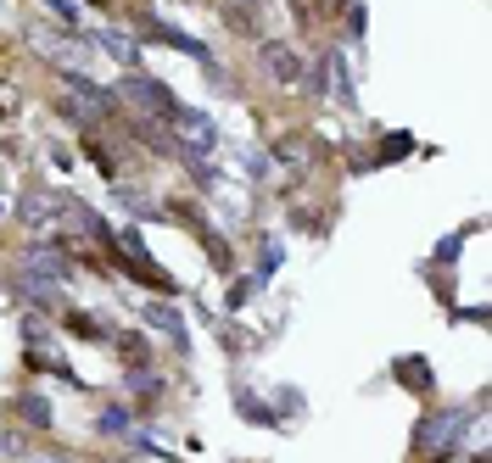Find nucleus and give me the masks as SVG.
<instances>
[{
  "mask_svg": "<svg viewBox=\"0 0 492 463\" xmlns=\"http://www.w3.org/2000/svg\"><path fill=\"white\" fill-rule=\"evenodd\" d=\"M465 413L458 408H442V413H431L420 424V436H414V458H448V452H458V441H465Z\"/></svg>",
  "mask_w": 492,
  "mask_h": 463,
  "instance_id": "obj_1",
  "label": "nucleus"
},
{
  "mask_svg": "<svg viewBox=\"0 0 492 463\" xmlns=\"http://www.w3.org/2000/svg\"><path fill=\"white\" fill-rule=\"evenodd\" d=\"M257 61H264V73L280 84V90H297L303 84V73H308V61L291 51L285 40H264V51H257Z\"/></svg>",
  "mask_w": 492,
  "mask_h": 463,
  "instance_id": "obj_2",
  "label": "nucleus"
},
{
  "mask_svg": "<svg viewBox=\"0 0 492 463\" xmlns=\"http://www.w3.org/2000/svg\"><path fill=\"white\" fill-rule=\"evenodd\" d=\"M90 40H101V45H107V51H112L118 61H140V45H135V40H123L118 28H95Z\"/></svg>",
  "mask_w": 492,
  "mask_h": 463,
  "instance_id": "obj_3",
  "label": "nucleus"
},
{
  "mask_svg": "<svg viewBox=\"0 0 492 463\" xmlns=\"http://www.w3.org/2000/svg\"><path fill=\"white\" fill-rule=\"evenodd\" d=\"M17 107H23V95L12 84H0V112H17Z\"/></svg>",
  "mask_w": 492,
  "mask_h": 463,
  "instance_id": "obj_5",
  "label": "nucleus"
},
{
  "mask_svg": "<svg viewBox=\"0 0 492 463\" xmlns=\"http://www.w3.org/2000/svg\"><path fill=\"white\" fill-rule=\"evenodd\" d=\"M398 380H414L420 396L431 391V374H425V363H420V357H403V363H398Z\"/></svg>",
  "mask_w": 492,
  "mask_h": 463,
  "instance_id": "obj_4",
  "label": "nucleus"
}]
</instances>
